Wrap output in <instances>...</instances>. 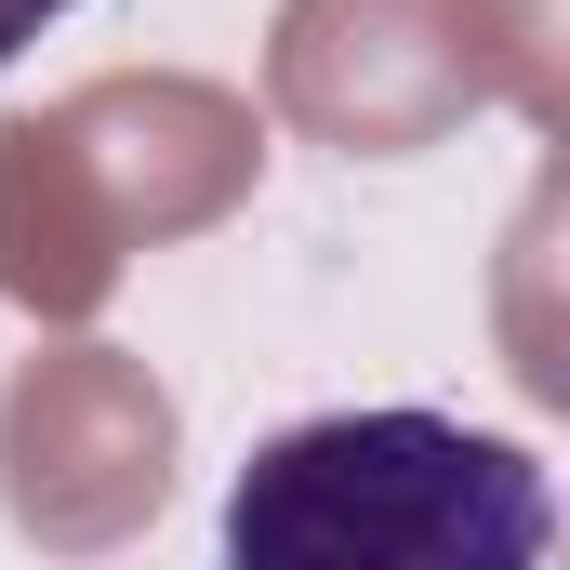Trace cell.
<instances>
[{
  "mask_svg": "<svg viewBox=\"0 0 570 570\" xmlns=\"http://www.w3.org/2000/svg\"><path fill=\"white\" fill-rule=\"evenodd\" d=\"M558 478L464 412H318L226 478V570H544Z\"/></svg>",
  "mask_w": 570,
  "mask_h": 570,
  "instance_id": "6da1fadb",
  "label": "cell"
},
{
  "mask_svg": "<svg viewBox=\"0 0 570 570\" xmlns=\"http://www.w3.org/2000/svg\"><path fill=\"white\" fill-rule=\"evenodd\" d=\"M53 13H67V0H0V67H13V53H27V40L53 27Z\"/></svg>",
  "mask_w": 570,
  "mask_h": 570,
  "instance_id": "7a4b0ae2",
  "label": "cell"
}]
</instances>
